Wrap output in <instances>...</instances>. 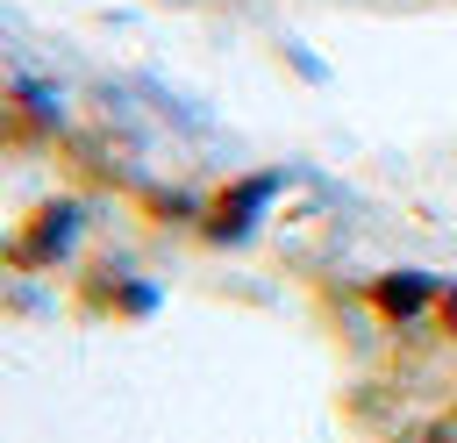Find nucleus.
<instances>
[{
  "label": "nucleus",
  "mask_w": 457,
  "mask_h": 443,
  "mask_svg": "<svg viewBox=\"0 0 457 443\" xmlns=\"http://www.w3.org/2000/svg\"><path fill=\"white\" fill-rule=\"evenodd\" d=\"M371 307H378L386 322H421V314L436 307V279H421V272H386V279H371Z\"/></svg>",
  "instance_id": "f257e3e1"
},
{
  "label": "nucleus",
  "mask_w": 457,
  "mask_h": 443,
  "mask_svg": "<svg viewBox=\"0 0 457 443\" xmlns=\"http://www.w3.org/2000/svg\"><path fill=\"white\" fill-rule=\"evenodd\" d=\"M71 229H79V207H71V200H57V207H43V222H36V236L21 229V243H14V264H50V257H64V243H71Z\"/></svg>",
  "instance_id": "f03ea898"
}]
</instances>
